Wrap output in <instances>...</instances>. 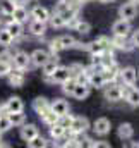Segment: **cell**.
<instances>
[{"mask_svg":"<svg viewBox=\"0 0 139 148\" xmlns=\"http://www.w3.org/2000/svg\"><path fill=\"white\" fill-rule=\"evenodd\" d=\"M59 40H60L64 50H65V48H74V45H76V38L70 36V35H64V36H60Z\"/></svg>","mask_w":139,"mask_h":148,"instance_id":"37","label":"cell"},{"mask_svg":"<svg viewBox=\"0 0 139 148\" xmlns=\"http://www.w3.org/2000/svg\"><path fill=\"white\" fill-rule=\"evenodd\" d=\"M31 66V59H29V55L26 53V52H16L14 53V59H12V67H17V69H22V71H26L28 67Z\"/></svg>","mask_w":139,"mask_h":148,"instance_id":"7","label":"cell"},{"mask_svg":"<svg viewBox=\"0 0 139 148\" xmlns=\"http://www.w3.org/2000/svg\"><path fill=\"white\" fill-rule=\"evenodd\" d=\"M38 134H40V131H38V127H36L35 124H26V122H24V124L21 126V138H22L26 143H28L29 140H33L35 136H38Z\"/></svg>","mask_w":139,"mask_h":148,"instance_id":"15","label":"cell"},{"mask_svg":"<svg viewBox=\"0 0 139 148\" xmlns=\"http://www.w3.org/2000/svg\"><path fill=\"white\" fill-rule=\"evenodd\" d=\"M12 41H14V38L10 36V33L5 29V26L0 28V45H2V47H10Z\"/></svg>","mask_w":139,"mask_h":148,"instance_id":"30","label":"cell"},{"mask_svg":"<svg viewBox=\"0 0 139 148\" xmlns=\"http://www.w3.org/2000/svg\"><path fill=\"white\" fill-rule=\"evenodd\" d=\"M119 16H120L122 19H127V21L136 19V16H138V7H136V3H132V2L122 3V5L119 7Z\"/></svg>","mask_w":139,"mask_h":148,"instance_id":"6","label":"cell"},{"mask_svg":"<svg viewBox=\"0 0 139 148\" xmlns=\"http://www.w3.org/2000/svg\"><path fill=\"white\" fill-rule=\"evenodd\" d=\"M57 67H59V57H57V53H50L48 60L41 66V69H43V76H52Z\"/></svg>","mask_w":139,"mask_h":148,"instance_id":"14","label":"cell"},{"mask_svg":"<svg viewBox=\"0 0 139 148\" xmlns=\"http://www.w3.org/2000/svg\"><path fill=\"white\" fill-rule=\"evenodd\" d=\"M50 109L55 112L57 115H64V114H69V110H70L69 103H67L65 100H62V98H55V100L50 103Z\"/></svg>","mask_w":139,"mask_h":148,"instance_id":"17","label":"cell"},{"mask_svg":"<svg viewBox=\"0 0 139 148\" xmlns=\"http://www.w3.org/2000/svg\"><path fill=\"white\" fill-rule=\"evenodd\" d=\"M2 115H3V114H2V112H0V117H2Z\"/></svg>","mask_w":139,"mask_h":148,"instance_id":"51","label":"cell"},{"mask_svg":"<svg viewBox=\"0 0 139 148\" xmlns=\"http://www.w3.org/2000/svg\"><path fill=\"white\" fill-rule=\"evenodd\" d=\"M10 69H12V64L5 62L3 59H0V77H7V74L10 73Z\"/></svg>","mask_w":139,"mask_h":148,"instance_id":"40","label":"cell"},{"mask_svg":"<svg viewBox=\"0 0 139 148\" xmlns=\"http://www.w3.org/2000/svg\"><path fill=\"white\" fill-rule=\"evenodd\" d=\"M138 147H139V141H138Z\"/></svg>","mask_w":139,"mask_h":148,"instance_id":"52","label":"cell"},{"mask_svg":"<svg viewBox=\"0 0 139 148\" xmlns=\"http://www.w3.org/2000/svg\"><path fill=\"white\" fill-rule=\"evenodd\" d=\"M64 134H65V127H62L60 124H53V126H50V138L52 140H62L64 138Z\"/></svg>","mask_w":139,"mask_h":148,"instance_id":"28","label":"cell"},{"mask_svg":"<svg viewBox=\"0 0 139 148\" xmlns=\"http://www.w3.org/2000/svg\"><path fill=\"white\" fill-rule=\"evenodd\" d=\"M70 77V71L69 67H65V66H59L55 71H53V74L52 76H45V81L46 83H64L65 79H69Z\"/></svg>","mask_w":139,"mask_h":148,"instance_id":"3","label":"cell"},{"mask_svg":"<svg viewBox=\"0 0 139 148\" xmlns=\"http://www.w3.org/2000/svg\"><path fill=\"white\" fill-rule=\"evenodd\" d=\"M62 50H64V47H62V43H60L59 38H55V40L50 41V52H52V53H59V52H62Z\"/></svg>","mask_w":139,"mask_h":148,"instance_id":"41","label":"cell"},{"mask_svg":"<svg viewBox=\"0 0 139 148\" xmlns=\"http://www.w3.org/2000/svg\"><path fill=\"white\" fill-rule=\"evenodd\" d=\"M46 145H48V143H46V140H45L43 136H40V134L35 136L33 140H29V141H28V147H29V148H45Z\"/></svg>","mask_w":139,"mask_h":148,"instance_id":"34","label":"cell"},{"mask_svg":"<svg viewBox=\"0 0 139 148\" xmlns=\"http://www.w3.org/2000/svg\"><path fill=\"white\" fill-rule=\"evenodd\" d=\"M119 73H120V67L117 66V62H115L113 66H108V67H103V69H102L105 83H113V81L119 77Z\"/></svg>","mask_w":139,"mask_h":148,"instance_id":"16","label":"cell"},{"mask_svg":"<svg viewBox=\"0 0 139 148\" xmlns=\"http://www.w3.org/2000/svg\"><path fill=\"white\" fill-rule=\"evenodd\" d=\"M117 134H119V138L120 140H131L132 136H134V127H132V124H129V122H122L120 126H119V129H117Z\"/></svg>","mask_w":139,"mask_h":148,"instance_id":"19","label":"cell"},{"mask_svg":"<svg viewBox=\"0 0 139 148\" xmlns=\"http://www.w3.org/2000/svg\"><path fill=\"white\" fill-rule=\"evenodd\" d=\"M112 31H113V35H119V36H127V35L131 33V21L122 19V17H120L119 21H115V23H113Z\"/></svg>","mask_w":139,"mask_h":148,"instance_id":"9","label":"cell"},{"mask_svg":"<svg viewBox=\"0 0 139 148\" xmlns=\"http://www.w3.org/2000/svg\"><path fill=\"white\" fill-rule=\"evenodd\" d=\"M0 147H5V145L2 143V133H0Z\"/></svg>","mask_w":139,"mask_h":148,"instance_id":"48","label":"cell"},{"mask_svg":"<svg viewBox=\"0 0 139 148\" xmlns=\"http://www.w3.org/2000/svg\"><path fill=\"white\" fill-rule=\"evenodd\" d=\"M33 109H35V112L40 115V114H43L45 110L50 109V102H48L45 97H38V98H35V102H33Z\"/></svg>","mask_w":139,"mask_h":148,"instance_id":"26","label":"cell"},{"mask_svg":"<svg viewBox=\"0 0 139 148\" xmlns=\"http://www.w3.org/2000/svg\"><path fill=\"white\" fill-rule=\"evenodd\" d=\"M120 86H122V98H125L129 105L139 107V88H134V84H124V83H120Z\"/></svg>","mask_w":139,"mask_h":148,"instance_id":"1","label":"cell"},{"mask_svg":"<svg viewBox=\"0 0 139 148\" xmlns=\"http://www.w3.org/2000/svg\"><path fill=\"white\" fill-rule=\"evenodd\" d=\"M77 21H79V17L76 16V17H72V19H70V21L67 23V24H65V26H69V28H74V26L77 24Z\"/></svg>","mask_w":139,"mask_h":148,"instance_id":"45","label":"cell"},{"mask_svg":"<svg viewBox=\"0 0 139 148\" xmlns=\"http://www.w3.org/2000/svg\"><path fill=\"white\" fill-rule=\"evenodd\" d=\"M5 107H7V114L9 112H21L24 110V103L19 97H10L7 102H5Z\"/></svg>","mask_w":139,"mask_h":148,"instance_id":"21","label":"cell"},{"mask_svg":"<svg viewBox=\"0 0 139 148\" xmlns=\"http://www.w3.org/2000/svg\"><path fill=\"white\" fill-rule=\"evenodd\" d=\"M46 24H50L52 28H62V26H65L64 19H62V17H60V14H57V12L50 14V19H48V23H46Z\"/></svg>","mask_w":139,"mask_h":148,"instance_id":"31","label":"cell"},{"mask_svg":"<svg viewBox=\"0 0 139 148\" xmlns=\"http://www.w3.org/2000/svg\"><path fill=\"white\" fill-rule=\"evenodd\" d=\"M76 84H77V81H76L74 77H69V79H65V81L62 83V91H64L65 95H70V97H72V91H74Z\"/></svg>","mask_w":139,"mask_h":148,"instance_id":"32","label":"cell"},{"mask_svg":"<svg viewBox=\"0 0 139 148\" xmlns=\"http://www.w3.org/2000/svg\"><path fill=\"white\" fill-rule=\"evenodd\" d=\"M48 57H50V53H48L46 50L38 48V50H35V52L29 55V59H31V66H35V67H41V66L48 60Z\"/></svg>","mask_w":139,"mask_h":148,"instance_id":"13","label":"cell"},{"mask_svg":"<svg viewBox=\"0 0 139 148\" xmlns=\"http://www.w3.org/2000/svg\"><path fill=\"white\" fill-rule=\"evenodd\" d=\"M98 2H102V3H108V2H113V0H98Z\"/></svg>","mask_w":139,"mask_h":148,"instance_id":"47","label":"cell"},{"mask_svg":"<svg viewBox=\"0 0 139 148\" xmlns=\"http://www.w3.org/2000/svg\"><path fill=\"white\" fill-rule=\"evenodd\" d=\"M12 19L17 21V23H21V24H24V23L29 19V12L26 10L24 5H16V9H14V12H12Z\"/></svg>","mask_w":139,"mask_h":148,"instance_id":"20","label":"cell"},{"mask_svg":"<svg viewBox=\"0 0 139 148\" xmlns=\"http://www.w3.org/2000/svg\"><path fill=\"white\" fill-rule=\"evenodd\" d=\"M89 121L86 119V117H82V115H76L74 119H72V124H70V131L72 133H76V134H84L88 129H89Z\"/></svg>","mask_w":139,"mask_h":148,"instance_id":"4","label":"cell"},{"mask_svg":"<svg viewBox=\"0 0 139 148\" xmlns=\"http://www.w3.org/2000/svg\"><path fill=\"white\" fill-rule=\"evenodd\" d=\"M69 71H70V77H76L77 74H81L84 71V66H81V64H72V66H69Z\"/></svg>","mask_w":139,"mask_h":148,"instance_id":"42","label":"cell"},{"mask_svg":"<svg viewBox=\"0 0 139 148\" xmlns=\"http://www.w3.org/2000/svg\"><path fill=\"white\" fill-rule=\"evenodd\" d=\"M119 77H120V81L124 84H134L136 79H138V71L134 67H131V66L129 67H124V69H120Z\"/></svg>","mask_w":139,"mask_h":148,"instance_id":"11","label":"cell"},{"mask_svg":"<svg viewBox=\"0 0 139 148\" xmlns=\"http://www.w3.org/2000/svg\"><path fill=\"white\" fill-rule=\"evenodd\" d=\"M5 29L10 33V36L14 38V40H17V38L22 36V33H24V28H22V24L21 23H17V21H10V23H7L5 24Z\"/></svg>","mask_w":139,"mask_h":148,"instance_id":"18","label":"cell"},{"mask_svg":"<svg viewBox=\"0 0 139 148\" xmlns=\"http://www.w3.org/2000/svg\"><path fill=\"white\" fill-rule=\"evenodd\" d=\"M14 9H16V3H14L12 0H0V12H2V14L12 16Z\"/></svg>","mask_w":139,"mask_h":148,"instance_id":"29","label":"cell"},{"mask_svg":"<svg viewBox=\"0 0 139 148\" xmlns=\"http://www.w3.org/2000/svg\"><path fill=\"white\" fill-rule=\"evenodd\" d=\"M131 41H132V45L139 48V29H136L134 33H132V36H131Z\"/></svg>","mask_w":139,"mask_h":148,"instance_id":"44","label":"cell"},{"mask_svg":"<svg viewBox=\"0 0 139 148\" xmlns=\"http://www.w3.org/2000/svg\"><path fill=\"white\" fill-rule=\"evenodd\" d=\"M9 121L12 122V127H21L24 122H26V115H24V110L21 112H9L7 114Z\"/></svg>","mask_w":139,"mask_h":148,"instance_id":"24","label":"cell"},{"mask_svg":"<svg viewBox=\"0 0 139 148\" xmlns=\"http://www.w3.org/2000/svg\"><path fill=\"white\" fill-rule=\"evenodd\" d=\"M112 47L117 48V50H122V52H131V50L136 48L132 45V41L127 40V36H119V35H113V38H112Z\"/></svg>","mask_w":139,"mask_h":148,"instance_id":"8","label":"cell"},{"mask_svg":"<svg viewBox=\"0 0 139 148\" xmlns=\"http://www.w3.org/2000/svg\"><path fill=\"white\" fill-rule=\"evenodd\" d=\"M89 84H82V83H77L76 84V88H74V91H72V97L76 98V100H84V98H88V95H89Z\"/></svg>","mask_w":139,"mask_h":148,"instance_id":"23","label":"cell"},{"mask_svg":"<svg viewBox=\"0 0 139 148\" xmlns=\"http://www.w3.org/2000/svg\"><path fill=\"white\" fill-rule=\"evenodd\" d=\"M74 31H77L79 35H88L89 31H91V24L89 23H86V21H77V24L74 26Z\"/></svg>","mask_w":139,"mask_h":148,"instance_id":"33","label":"cell"},{"mask_svg":"<svg viewBox=\"0 0 139 148\" xmlns=\"http://www.w3.org/2000/svg\"><path fill=\"white\" fill-rule=\"evenodd\" d=\"M40 119L50 127V126H53V124H57V121H59V115L55 114V112L52 110V109H48V110H45L43 114H40Z\"/></svg>","mask_w":139,"mask_h":148,"instance_id":"27","label":"cell"},{"mask_svg":"<svg viewBox=\"0 0 139 148\" xmlns=\"http://www.w3.org/2000/svg\"><path fill=\"white\" fill-rule=\"evenodd\" d=\"M72 119H74V115H70V114H64V115H59V121H57V124H60L62 127L69 129L70 124H72Z\"/></svg>","mask_w":139,"mask_h":148,"instance_id":"36","label":"cell"},{"mask_svg":"<svg viewBox=\"0 0 139 148\" xmlns=\"http://www.w3.org/2000/svg\"><path fill=\"white\" fill-rule=\"evenodd\" d=\"M88 84H89V86H95V88H103L106 83H105V79H103L102 71H95V73L89 74V77H88Z\"/></svg>","mask_w":139,"mask_h":148,"instance_id":"25","label":"cell"},{"mask_svg":"<svg viewBox=\"0 0 139 148\" xmlns=\"http://www.w3.org/2000/svg\"><path fill=\"white\" fill-rule=\"evenodd\" d=\"M29 33H31L33 36H43V35L46 33V23L31 19V23H29Z\"/></svg>","mask_w":139,"mask_h":148,"instance_id":"22","label":"cell"},{"mask_svg":"<svg viewBox=\"0 0 139 148\" xmlns=\"http://www.w3.org/2000/svg\"><path fill=\"white\" fill-rule=\"evenodd\" d=\"M129 2H132V3H139V0H129Z\"/></svg>","mask_w":139,"mask_h":148,"instance_id":"49","label":"cell"},{"mask_svg":"<svg viewBox=\"0 0 139 148\" xmlns=\"http://www.w3.org/2000/svg\"><path fill=\"white\" fill-rule=\"evenodd\" d=\"M29 19H35V21H41V23H48L50 19V12L48 9L41 7V5H35L29 12Z\"/></svg>","mask_w":139,"mask_h":148,"instance_id":"12","label":"cell"},{"mask_svg":"<svg viewBox=\"0 0 139 148\" xmlns=\"http://www.w3.org/2000/svg\"><path fill=\"white\" fill-rule=\"evenodd\" d=\"M110 127H112V124H110V121L106 117H100V119H96L93 122V131L98 136H106L110 133Z\"/></svg>","mask_w":139,"mask_h":148,"instance_id":"10","label":"cell"},{"mask_svg":"<svg viewBox=\"0 0 139 148\" xmlns=\"http://www.w3.org/2000/svg\"><path fill=\"white\" fill-rule=\"evenodd\" d=\"M105 98L108 102H119L122 100V86L119 83H106L105 84Z\"/></svg>","mask_w":139,"mask_h":148,"instance_id":"2","label":"cell"},{"mask_svg":"<svg viewBox=\"0 0 139 148\" xmlns=\"http://www.w3.org/2000/svg\"><path fill=\"white\" fill-rule=\"evenodd\" d=\"M76 16H77V10L70 9V7H67L65 10H62V12H60V17L64 19V23H65V24L69 23V21L72 19V17H76Z\"/></svg>","mask_w":139,"mask_h":148,"instance_id":"39","label":"cell"},{"mask_svg":"<svg viewBox=\"0 0 139 148\" xmlns=\"http://www.w3.org/2000/svg\"><path fill=\"white\" fill-rule=\"evenodd\" d=\"M81 2H82V3H84V2H89V0H81Z\"/></svg>","mask_w":139,"mask_h":148,"instance_id":"50","label":"cell"},{"mask_svg":"<svg viewBox=\"0 0 139 148\" xmlns=\"http://www.w3.org/2000/svg\"><path fill=\"white\" fill-rule=\"evenodd\" d=\"M86 50L93 55V53H102V52H103V47L100 45V41H98V40H93V41L86 43Z\"/></svg>","mask_w":139,"mask_h":148,"instance_id":"35","label":"cell"},{"mask_svg":"<svg viewBox=\"0 0 139 148\" xmlns=\"http://www.w3.org/2000/svg\"><path fill=\"white\" fill-rule=\"evenodd\" d=\"M12 2H14L16 5H26V3H28V0H12Z\"/></svg>","mask_w":139,"mask_h":148,"instance_id":"46","label":"cell"},{"mask_svg":"<svg viewBox=\"0 0 139 148\" xmlns=\"http://www.w3.org/2000/svg\"><path fill=\"white\" fill-rule=\"evenodd\" d=\"M12 127V122L9 121V117H7V114H3L2 117H0V133L3 134V133H7L9 129Z\"/></svg>","mask_w":139,"mask_h":148,"instance_id":"38","label":"cell"},{"mask_svg":"<svg viewBox=\"0 0 139 148\" xmlns=\"http://www.w3.org/2000/svg\"><path fill=\"white\" fill-rule=\"evenodd\" d=\"M7 79H9V84L14 86V88H21L26 81V76L22 69H17V67H12L10 73L7 74Z\"/></svg>","mask_w":139,"mask_h":148,"instance_id":"5","label":"cell"},{"mask_svg":"<svg viewBox=\"0 0 139 148\" xmlns=\"http://www.w3.org/2000/svg\"><path fill=\"white\" fill-rule=\"evenodd\" d=\"M91 64L102 66V53H93V55H91Z\"/></svg>","mask_w":139,"mask_h":148,"instance_id":"43","label":"cell"}]
</instances>
